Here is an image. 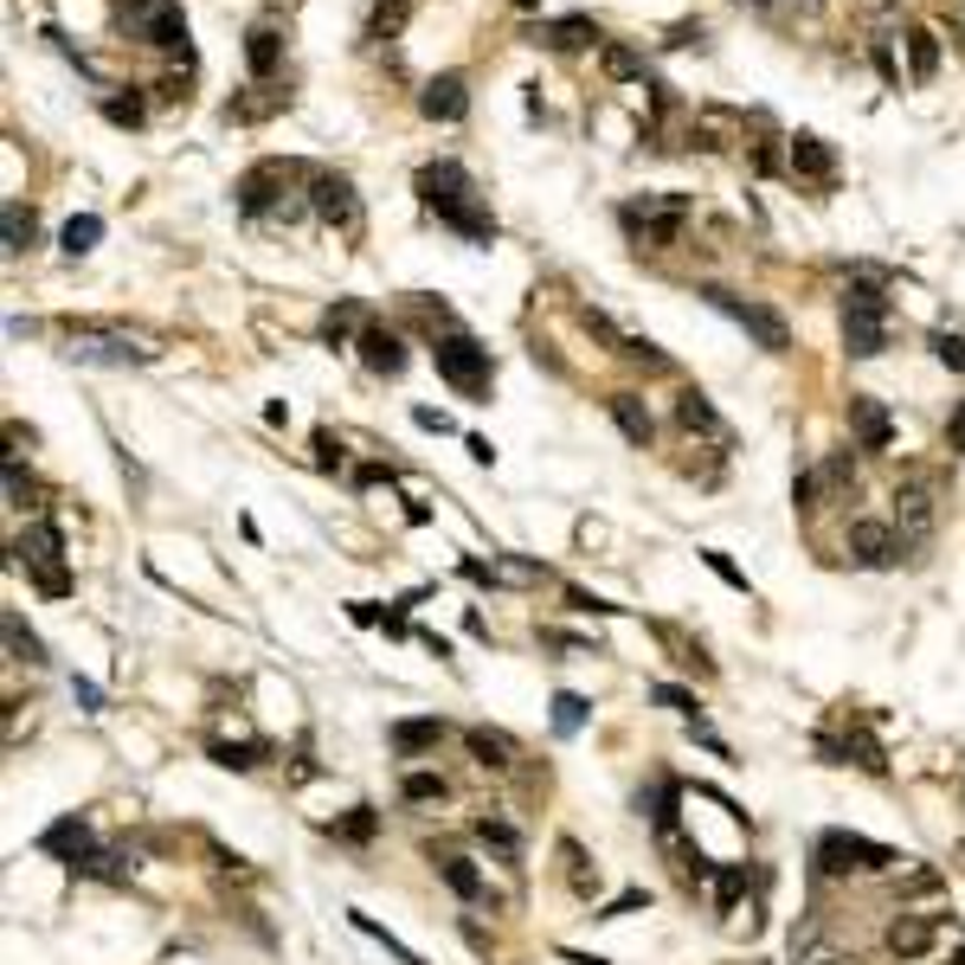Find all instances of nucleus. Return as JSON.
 <instances>
[{
  "instance_id": "1",
  "label": "nucleus",
  "mask_w": 965,
  "mask_h": 965,
  "mask_svg": "<svg viewBox=\"0 0 965 965\" xmlns=\"http://www.w3.org/2000/svg\"><path fill=\"white\" fill-rule=\"evenodd\" d=\"M418 200L438 212L444 225H457L471 245H489V239H496V219H489V207L477 200V181H471L464 161H425V168H418Z\"/></svg>"
},
{
  "instance_id": "2",
  "label": "nucleus",
  "mask_w": 965,
  "mask_h": 965,
  "mask_svg": "<svg viewBox=\"0 0 965 965\" xmlns=\"http://www.w3.org/2000/svg\"><path fill=\"white\" fill-rule=\"evenodd\" d=\"M619 219H624V232H631L644 252H663V245H676V239H683V225H689V200H683V194H644V200H631Z\"/></svg>"
},
{
  "instance_id": "3",
  "label": "nucleus",
  "mask_w": 965,
  "mask_h": 965,
  "mask_svg": "<svg viewBox=\"0 0 965 965\" xmlns=\"http://www.w3.org/2000/svg\"><path fill=\"white\" fill-rule=\"evenodd\" d=\"M431 361H438V374H444L464 400H482V393H489V347H482L477 335L444 329V335L431 342Z\"/></svg>"
},
{
  "instance_id": "4",
  "label": "nucleus",
  "mask_w": 965,
  "mask_h": 965,
  "mask_svg": "<svg viewBox=\"0 0 965 965\" xmlns=\"http://www.w3.org/2000/svg\"><path fill=\"white\" fill-rule=\"evenodd\" d=\"M882 869H895L889 843H869V836H850V830L818 836V876H882Z\"/></svg>"
},
{
  "instance_id": "5",
  "label": "nucleus",
  "mask_w": 965,
  "mask_h": 965,
  "mask_svg": "<svg viewBox=\"0 0 965 965\" xmlns=\"http://www.w3.org/2000/svg\"><path fill=\"white\" fill-rule=\"evenodd\" d=\"M701 303H708V309H721V316H734V322H741V329L766 347V354H785V347H792L785 316H779V309H766V303H747V296H734V290H721V283H701Z\"/></svg>"
},
{
  "instance_id": "6",
  "label": "nucleus",
  "mask_w": 965,
  "mask_h": 965,
  "mask_svg": "<svg viewBox=\"0 0 965 965\" xmlns=\"http://www.w3.org/2000/svg\"><path fill=\"white\" fill-rule=\"evenodd\" d=\"M13 553L26 560V573L39 579V593H52V599H65L71 593V573H65V535H59V522H33Z\"/></svg>"
},
{
  "instance_id": "7",
  "label": "nucleus",
  "mask_w": 965,
  "mask_h": 965,
  "mask_svg": "<svg viewBox=\"0 0 965 965\" xmlns=\"http://www.w3.org/2000/svg\"><path fill=\"white\" fill-rule=\"evenodd\" d=\"M117 26L142 46H161V52L187 46V13L168 7V0H117Z\"/></svg>"
},
{
  "instance_id": "8",
  "label": "nucleus",
  "mask_w": 965,
  "mask_h": 965,
  "mask_svg": "<svg viewBox=\"0 0 965 965\" xmlns=\"http://www.w3.org/2000/svg\"><path fill=\"white\" fill-rule=\"evenodd\" d=\"M71 361H90V367H142V361H155V347L130 342L123 329H71Z\"/></svg>"
},
{
  "instance_id": "9",
  "label": "nucleus",
  "mask_w": 965,
  "mask_h": 965,
  "mask_svg": "<svg viewBox=\"0 0 965 965\" xmlns=\"http://www.w3.org/2000/svg\"><path fill=\"white\" fill-rule=\"evenodd\" d=\"M309 212H316L322 225H335V232H354V225H361V194H354V181H347V174H316V181H309Z\"/></svg>"
},
{
  "instance_id": "10",
  "label": "nucleus",
  "mask_w": 965,
  "mask_h": 965,
  "mask_svg": "<svg viewBox=\"0 0 965 965\" xmlns=\"http://www.w3.org/2000/svg\"><path fill=\"white\" fill-rule=\"evenodd\" d=\"M895 528H901V548H920L933 535V482L914 477L907 489H895Z\"/></svg>"
},
{
  "instance_id": "11",
  "label": "nucleus",
  "mask_w": 965,
  "mask_h": 965,
  "mask_svg": "<svg viewBox=\"0 0 965 965\" xmlns=\"http://www.w3.org/2000/svg\"><path fill=\"white\" fill-rule=\"evenodd\" d=\"M290 181H296V168H290V161H258V168H252V174L239 181V207L258 219V212H265V207L277 200V187H290ZM277 212H283V219H296V212L283 207V200H277Z\"/></svg>"
},
{
  "instance_id": "12",
  "label": "nucleus",
  "mask_w": 965,
  "mask_h": 965,
  "mask_svg": "<svg viewBox=\"0 0 965 965\" xmlns=\"http://www.w3.org/2000/svg\"><path fill=\"white\" fill-rule=\"evenodd\" d=\"M418 110H425L431 123H464V117H471V84H464V71H438V77L418 90Z\"/></svg>"
},
{
  "instance_id": "13",
  "label": "nucleus",
  "mask_w": 965,
  "mask_h": 965,
  "mask_svg": "<svg viewBox=\"0 0 965 965\" xmlns=\"http://www.w3.org/2000/svg\"><path fill=\"white\" fill-rule=\"evenodd\" d=\"M850 431H856L863 451H889L895 444V418H889V406L876 393H850Z\"/></svg>"
},
{
  "instance_id": "14",
  "label": "nucleus",
  "mask_w": 965,
  "mask_h": 965,
  "mask_svg": "<svg viewBox=\"0 0 965 965\" xmlns=\"http://www.w3.org/2000/svg\"><path fill=\"white\" fill-rule=\"evenodd\" d=\"M850 553H856V566H876V573H882V566H895L907 548H901L895 528H882V522H850Z\"/></svg>"
},
{
  "instance_id": "15",
  "label": "nucleus",
  "mask_w": 965,
  "mask_h": 965,
  "mask_svg": "<svg viewBox=\"0 0 965 965\" xmlns=\"http://www.w3.org/2000/svg\"><path fill=\"white\" fill-rule=\"evenodd\" d=\"M39 850H46V856H65L71 876H77V869L97 856V836H90V824H84V818H59V824L39 836Z\"/></svg>"
},
{
  "instance_id": "16",
  "label": "nucleus",
  "mask_w": 965,
  "mask_h": 965,
  "mask_svg": "<svg viewBox=\"0 0 965 965\" xmlns=\"http://www.w3.org/2000/svg\"><path fill=\"white\" fill-rule=\"evenodd\" d=\"M354 347H361V361H367L374 374H387V380L406 374V342H400L393 329H374V322H367V329L354 335Z\"/></svg>"
},
{
  "instance_id": "17",
  "label": "nucleus",
  "mask_w": 965,
  "mask_h": 965,
  "mask_svg": "<svg viewBox=\"0 0 965 965\" xmlns=\"http://www.w3.org/2000/svg\"><path fill=\"white\" fill-rule=\"evenodd\" d=\"M933 933H940V914H901L895 927H889V953L895 960H927Z\"/></svg>"
},
{
  "instance_id": "18",
  "label": "nucleus",
  "mask_w": 965,
  "mask_h": 965,
  "mask_svg": "<svg viewBox=\"0 0 965 965\" xmlns=\"http://www.w3.org/2000/svg\"><path fill=\"white\" fill-rule=\"evenodd\" d=\"M843 347L856 361H876L889 347V316H863V309H843Z\"/></svg>"
},
{
  "instance_id": "19",
  "label": "nucleus",
  "mask_w": 965,
  "mask_h": 965,
  "mask_svg": "<svg viewBox=\"0 0 965 965\" xmlns=\"http://www.w3.org/2000/svg\"><path fill=\"white\" fill-rule=\"evenodd\" d=\"M528 39H535V46H548V52H573V46H593V39H599V26H593L586 13H566V20H541Z\"/></svg>"
},
{
  "instance_id": "20",
  "label": "nucleus",
  "mask_w": 965,
  "mask_h": 965,
  "mask_svg": "<svg viewBox=\"0 0 965 965\" xmlns=\"http://www.w3.org/2000/svg\"><path fill=\"white\" fill-rule=\"evenodd\" d=\"M785 161H792V174H805V181H830L836 174V148L824 136H792L785 142Z\"/></svg>"
},
{
  "instance_id": "21",
  "label": "nucleus",
  "mask_w": 965,
  "mask_h": 965,
  "mask_svg": "<svg viewBox=\"0 0 965 965\" xmlns=\"http://www.w3.org/2000/svg\"><path fill=\"white\" fill-rule=\"evenodd\" d=\"M277 59H283V33H277V26H252V33H245V65H252L258 84L277 71Z\"/></svg>"
},
{
  "instance_id": "22",
  "label": "nucleus",
  "mask_w": 965,
  "mask_h": 965,
  "mask_svg": "<svg viewBox=\"0 0 965 965\" xmlns=\"http://www.w3.org/2000/svg\"><path fill=\"white\" fill-rule=\"evenodd\" d=\"M606 406H612V418H619V431L631 438V444H650V438H657V418L644 413V400H637V393H612Z\"/></svg>"
},
{
  "instance_id": "23",
  "label": "nucleus",
  "mask_w": 965,
  "mask_h": 965,
  "mask_svg": "<svg viewBox=\"0 0 965 965\" xmlns=\"http://www.w3.org/2000/svg\"><path fill=\"white\" fill-rule=\"evenodd\" d=\"M676 418H683V431H701V438H714V444H728V425H721V413H714V406H708V400H701V393H683V400H676Z\"/></svg>"
},
{
  "instance_id": "24",
  "label": "nucleus",
  "mask_w": 965,
  "mask_h": 965,
  "mask_svg": "<svg viewBox=\"0 0 965 965\" xmlns=\"http://www.w3.org/2000/svg\"><path fill=\"white\" fill-rule=\"evenodd\" d=\"M290 103V90H271V84H252V97H232L225 103V123H258V117H271Z\"/></svg>"
},
{
  "instance_id": "25",
  "label": "nucleus",
  "mask_w": 965,
  "mask_h": 965,
  "mask_svg": "<svg viewBox=\"0 0 965 965\" xmlns=\"http://www.w3.org/2000/svg\"><path fill=\"white\" fill-rule=\"evenodd\" d=\"M387 741H393V754H425V747L444 741V721H393Z\"/></svg>"
},
{
  "instance_id": "26",
  "label": "nucleus",
  "mask_w": 965,
  "mask_h": 965,
  "mask_svg": "<svg viewBox=\"0 0 965 965\" xmlns=\"http://www.w3.org/2000/svg\"><path fill=\"white\" fill-rule=\"evenodd\" d=\"M933 71H940V39H933L927 26H914V33H907V77L927 84Z\"/></svg>"
},
{
  "instance_id": "27",
  "label": "nucleus",
  "mask_w": 965,
  "mask_h": 965,
  "mask_svg": "<svg viewBox=\"0 0 965 965\" xmlns=\"http://www.w3.org/2000/svg\"><path fill=\"white\" fill-rule=\"evenodd\" d=\"M438 876H444V889H451L457 901H482V895H489V889H482V876L464 863V856H438Z\"/></svg>"
},
{
  "instance_id": "28",
  "label": "nucleus",
  "mask_w": 965,
  "mask_h": 965,
  "mask_svg": "<svg viewBox=\"0 0 965 965\" xmlns=\"http://www.w3.org/2000/svg\"><path fill=\"white\" fill-rule=\"evenodd\" d=\"M843 309H863V316H889V290H882V277H856L850 290H843Z\"/></svg>"
},
{
  "instance_id": "29",
  "label": "nucleus",
  "mask_w": 965,
  "mask_h": 965,
  "mask_svg": "<svg viewBox=\"0 0 965 965\" xmlns=\"http://www.w3.org/2000/svg\"><path fill=\"white\" fill-rule=\"evenodd\" d=\"M207 754H212V766H232V772H252V766H265V754H271V747H265V741H239V747H232V741H212Z\"/></svg>"
},
{
  "instance_id": "30",
  "label": "nucleus",
  "mask_w": 965,
  "mask_h": 965,
  "mask_svg": "<svg viewBox=\"0 0 965 965\" xmlns=\"http://www.w3.org/2000/svg\"><path fill=\"white\" fill-rule=\"evenodd\" d=\"M0 631H7V650H13V663H46V644L26 631V619H20V612H7V619H0Z\"/></svg>"
},
{
  "instance_id": "31",
  "label": "nucleus",
  "mask_w": 965,
  "mask_h": 965,
  "mask_svg": "<svg viewBox=\"0 0 965 965\" xmlns=\"http://www.w3.org/2000/svg\"><path fill=\"white\" fill-rule=\"evenodd\" d=\"M97 239H103V219L97 212H77V219H65V232H59V245H65L71 258H84Z\"/></svg>"
},
{
  "instance_id": "32",
  "label": "nucleus",
  "mask_w": 965,
  "mask_h": 965,
  "mask_svg": "<svg viewBox=\"0 0 965 965\" xmlns=\"http://www.w3.org/2000/svg\"><path fill=\"white\" fill-rule=\"evenodd\" d=\"M586 714H593V701H586V695H573V689L553 695V734H579V728H586Z\"/></svg>"
},
{
  "instance_id": "33",
  "label": "nucleus",
  "mask_w": 965,
  "mask_h": 965,
  "mask_svg": "<svg viewBox=\"0 0 965 965\" xmlns=\"http://www.w3.org/2000/svg\"><path fill=\"white\" fill-rule=\"evenodd\" d=\"M0 225H7V258H20V252L33 245V212L20 207V200H7V207H0Z\"/></svg>"
},
{
  "instance_id": "34",
  "label": "nucleus",
  "mask_w": 965,
  "mask_h": 965,
  "mask_svg": "<svg viewBox=\"0 0 965 965\" xmlns=\"http://www.w3.org/2000/svg\"><path fill=\"white\" fill-rule=\"evenodd\" d=\"M464 741H471V754H477V766H509V754H515V747H509L502 734H482V728H471Z\"/></svg>"
},
{
  "instance_id": "35",
  "label": "nucleus",
  "mask_w": 965,
  "mask_h": 965,
  "mask_svg": "<svg viewBox=\"0 0 965 965\" xmlns=\"http://www.w3.org/2000/svg\"><path fill=\"white\" fill-rule=\"evenodd\" d=\"M599 59H606V77H619V84H631V77H644V59H637L631 46H606Z\"/></svg>"
},
{
  "instance_id": "36",
  "label": "nucleus",
  "mask_w": 965,
  "mask_h": 965,
  "mask_svg": "<svg viewBox=\"0 0 965 965\" xmlns=\"http://www.w3.org/2000/svg\"><path fill=\"white\" fill-rule=\"evenodd\" d=\"M354 927H361L367 940H380V946H387V953H393V960H400V965H425V960H418V953H413V946H400V940H393V933H387L380 920H367V914H354Z\"/></svg>"
},
{
  "instance_id": "37",
  "label": "nucleus",
  "mask_w": 965,
  "mask_h": 965,
  "mask_svg": "<svg viewBox=\"0 0 965 965\" xmlns=\"http://www.w3.org/2000/svg\"><path fill=\"white\" fill-rule=\"evenodd\" d=\"M406 13H413V0H380L374 7V39H393L406 26Z\"/></svg>"
},
{
  "instance_id": "38",
  "label": "nucleus",
  "mask_w": 965,
  "mask_h": 965,
  "mask_svg": "<svg viewBox=\"0 0 965 965\" xmlns=\"http://www.w3.org/2000/svg\"><path fill=\"white\" fill-rule=\"evenodd\" d=\"M747 889V869L741 863H728V869H714V907H734V895Z\"/></svg>"
},
{
  "instance_id": "39",
  "label": "nucleus",
  "mask_w": 965,
  "mask_h": 965,
  "mask_svg": "<svg viewBox=\"0 0 965 965\" xmlns=\"http://www.w3.org/2000/svg\"><path fill=\"white\" fill-rule=\"evenodd\" d=\"M354 322H361V303L347 296V303H335V309L322 316V335H329V342H342V335H347V329H354Z\"/></svg>"
},
{
  "instance_id": "40",
  "label": "nucleus",
  "mask_w": 965,
  "mask_h": 965,
  "mask_svg": "<svg viewBox=\"0 0 965 965\" xmlns=\"http://www.w3.org/2000/svg\"><path fill=\"white\" fill-rule=\"evenodd\" d=\"M103 117H110L117 130H136L142 123V97H103Z\"/></svg>"
},
{
  "instance_id": "41",
  "label": "nucleus",
  "mask_w": 965,
  "mask_h": 965,
  "mask_svg": "<svg viewBox=\"0 0 965 965\" xmlns=\"http://www.w3.org/2000/svg\"><path fill=\"white\" fill-rule=\"evenodd\" d=\"M380 830V818H374V805H354V818H342V836L347 843H367Z\"/></svg>"
},
{
  "instance_id": "42",
  "label": "nucleus",
  "mask_w": 965,
  "mask_h": 965,
  "mask_svg": "<svg viewBox=\"0 0 965 965\" xmlns=\"http://www.w3.org/2000/svg\"><path fill=\"white\" fill-rule=\"evenodd\" d=\"M477 836H482V843H496L502 856H515V850H522V836H515V824H489V818H482V824H477Z\"/></svg>"
},
{
  "instance_id": "43",
  "label": "nucleus",
  "mask_w": 965,
  "mask_h": 965,
  "mask_svg": "<svg viewBox=\"0 0 965 965\" xmlns=\"http://www.w3.org/2000/svg\"><path fill=\"white\" fill-rule=\"evenodd\" d=\"M650 701H657V708H676V714H695V695L676 689V683H657V689H650Z\"/></svg>"
},
{
  "instance_id": "44",
  "label": "nucleus",
  "mask_w": 965,
  "mask_h": 965,
  "mask_svg": "<svg viewBox=\"0 0 965 965\" xmlns=\"http://www.w3.org/2000/svg\"><path fill=\"white\" fill-rule=\"evenodd\" d=\"M400 792H406V798H444V779H438V772H406Z\"/></svg>"
},
{
  "instance_id": "45",
  "label": "nucleus",
  "mask_w": 965,
  "mask_h": 965,
  "mask_svg": "<svg viewBox=\"0 0 965 965\" xmlns=\"http://www.w3.org/2000/svg\"><path fill=\"white\" fill-rule=\"evenodd\" d=\"M933 354H940L946 367H960V374H965V335H946V329H933Z\"/></svg>"
},
{
  "instance_id": "46",
  "label": "nucleus",
  "mask_w": 965,
  "mask_h": 965,
  "mask_svg": "<svg viewBox=\"0 0 965 965\" xmlns=\"http://www.w3.org/2000/svg\"><path fill=\"white\" fill-rule=\"evenodd\" d=\"M701 560H708V566H714V573H721V579H728V586H734V593H747V573H741V566H734V560H728V553H701Z\"/></svg>"
},
{
  "instance_id": "47",
  "label": "nucleus",
  "mask_w": 965,
  "mask_h": 965,
  "mask_svg": "<svg viewBox=\"0 0 965 965\" xmlns=\"http://www.w3.org/2000/svg\"><path fill=\"white\" fill-rule=\"evenodd\" d=\"M26 496H33V482L20 477V457H7V502H13V509H26Z\"/></svg>"
},
{
  "instance_id": "48",
  "label": "nucleus",
  "mask_w": 965,
  "mask_h": 965,
  "mask_svg": "<svg viewBox=\"0 0 965 965\" xmlns=\"http://www.w3.org/2000/svg\"><path fill=\"white\" fill-rule=\"evenodd\" d=\"M316 464H322V471H342V438L316 431Z\"/></svg>"
},
{
  "instance_id": "49",
  "label": "nucleus",
  "mask_w": 965,
  "mask_h": 965,
  "mask_svg": "<svg viewBox=\"0 0 965 965\" xmlns=\"http://www.w3.org/2000/svg\"><path fill=\"white\" fill-rule=\"evenodd\" d=\"M367 482H393V464H361V471H354V489H367Z\"/></svg>"
},
{
  "instance_id": "50",
  "label": "nucleus",
  "mask_w": 965,
  "mask_h": 965,
  "mask_svg": "<svg viewBox=\"0 0 965 965\" xmlns=\"http://www.w3.org/2000/svg\"><path fill=\"white\" fill-rule=\"evenodd\" d=\"M637 907H644V889H631V895H619L612 907H606V914H599V920H619V914H637Z\"/></svg>"
},
{
  "instance_id": "51",
  "label": "nucleus",
  "mask_w": 965,
  "mask_h": 965,
  "mask_svg": "<svg viewBox=\"0 0 965 965\" xmlns=\"http://www.w3.org/2000/svg\"><path fill=\"white\" fill-rule=\"evenodd\" d=\"M71 695H77L90 714H103V689H97V683H71Z\"/></svg>"
},
{
  "instance_id": "52",
  "label": "nucleus",
  "mask_w": 965,
  "mask_h": 965,
  "mask_svg": "<svg viewBox=\"0 0 965 965\" xmlns=\"http://www.w3.org/2000/svg\"><path fill=\"white\" fill-rule=\"evenodd\" d=\"M946 444H953V451H965V400H960V413H953V425H946Z\"/></svg>"
},
{
  "instance_id": "53",
  "label": "nucleus",
  "mask_w": 965,
  "mask_h": 965,
  "mask_svg": "<svg viewBox=\"0 0 965 965\" xmlns=\"http://www.w3.org/2000/svg\"><path fill=\"white\" fill-rule=\"evenodd\" d=\"M413 418H418V425H425V431H451V418H444V413H431V406H418Z\"/></svg>"
},
{
  "instance_id": "54",
  "label": "nucleus",
  "mask_w": 965,
  "mask_h": 965,
  "mask_svg": "<svg viewBox=\"0 0 965 965\" xmlns=\"http://www.w3.org/2000/svg\"><path fill=\"white\" fill-rule=\"evenodd\" d=\"M946 965H965V946H960V953H953V960H946Z\"/></svg>"
},
{
  "instance_id": "55",
  "label": "nucleus",
  "mask_w": 965,
  "mask_h": 965,
  "mask_svg": "<svg viewBox=\"0 0 965 965\" xmlns=\"http://www.w3.org/2000/svg\"><path fill=\"white\" fill-rule=\"evenodd\" d=\"M818 965H856V960H818Z\"/></svg>"
},
{
  "instance_id": "56",
  "label": "nucleus",
  "mask_w": 965,
  "mask_h": 965,
  "mask_svg": "<svg viewBox=\"0 0 965 965\" xmlns=\"http://www.w3.org/2000/svg\"><path fill=\"white\" fill-rule=\"evenodd\" d=\"M515 7H541V0H515Z\"/></svg>"
},
{
  "instance_id": "57",
  "label": "nucleus",
  "mask_w": 965,
  "mask_h": 965,
  "mask_svg": "<svg viewBox=\"0 0 965 965\" xmlns=\"http://www.w3.org/2000/svg\"><path fill=\"white\" fill-rule=\"evenodd\" d=\"M759 7H766V0H759Z\"/></svg>"
}]
</instances>
